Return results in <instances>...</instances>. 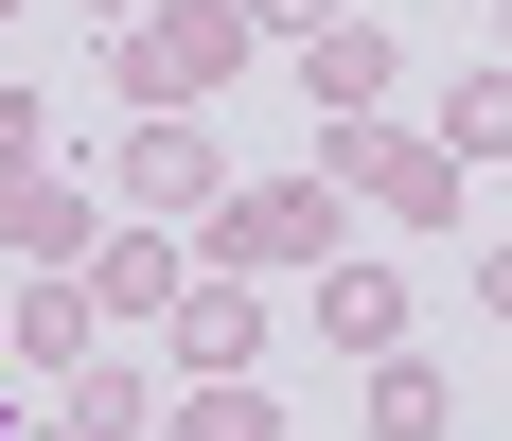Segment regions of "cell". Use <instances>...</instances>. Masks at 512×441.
Listing matches in <instances>:
<instances>
[{
    "label": "cell",
    "mask_w": 512,
    "mask_h": 441,
    "mask_svg": "<svg viewBox=\"0 0 512 441\" xmlns=\"http://www.w3.org/2000/svg\"><path fill=\"white\" fill-rule=\"evenodd\" d=\"M106 195L159 212V230H212L230 195V159H212V106H124V142H106Z\"/></svg>",
    "instance_id": "obj_4"
},
{
    "label": "cell",
    "mask_w": 512,
    "mask_h": 441,
    "mask_svg": "<svg viewBox=\"0 0 512 441\" xmlns=\"http://www.w3.org/2000/svg\"><path fill=\"white\" fill-rule=\"evenodd\" d=\"M0 159H53V89L36 71H0Z\"/></svg>",
    "instance_id": "obj_14"
},
{
    "label": "cell",
    "mask_w": 512,
    "mask_h": 441,
    "mask_svg": "<svg viewBox=\"0 0 512 441\" xmlns=\"http://www.w3.org/2000/svg\"><path fill=\"white\" fill-rule=\"evenodd\" d=\"M318 159H336V195H371L389 230H460L477 212V159L442 142V124H389V106H371V124H318Z\"/></svg>",
    "instance_id": "obj_1"
},
{
    "label": "cell",
    "mask_w": 512,
    "mask_h": 441,
    "mask_svg": "<svg viewBox=\"0 0 512 441\" xmlns=\"http://www.w3.org/2000/svg\"><path fill=\"white\" fill-rule=\"evenodd\" d=\"M53 406H71V424H89V441H142V424H159V406H177V389H159V371H142V353H124V336H89V353H71V371H53Z\"/></svg>",
    "instance_id": "obj_10"
},
{
    "label": "cell",
    "mask_w": 512,
    "mask_h": 441,
    "mask_svg": "<svg viewBox=\"0 0 512 441\" xmlns=\"http://www.w3.org/2000/svg\"><path fill=\"white\" fill-rule=\"evenodd\" d=\"M248 18H265V36H318V18H336V0H248Z\"/></svg>",
    "instance_id": "obj_15"
},
{
    "label": "cell",
    "mask_w": 512,
    "mask_h": 441,
    "mask_svg": "<svg viewBox=\"0 0 512 441\" xmlns=\"http://www.w3.org/2000/svg\"><path fill=\"white\" fill-rule=\"evenodd\" d=\"M106 247V195L71 159H0V265H89Z\"/></svg>",
    "instance_id": "obj_5"
},
{
    "label": "cell",
    "mask_w": 512,
    "mask_h": 441,
    "mask_svg": "<svg viewBox=\"0 0 512 441\" xmlns=\"http://www.w3.org/2000/svg\"><path fill=\"white\" fill-rule=\"evenodd\" d=\"M71 18H106V36H124V18H142V0H71Z\"/></svg>",
    "instance_id": "obj_18"
},
{
    "label": "cell",
    "mask_w": 512,
    "mask_h": 441,
    "mask_svg": "<svg viewBox=\"0 0 512 441\" xmlns=\"http://www.w3.org/2000/svg\"><path fill=\"white\" fill-rule=\"evenodd\" d=\"M177 283H195V230H159V212H124V230L89 247V300L124 318V336H159V318H177Z\"/></svg>",
    "instance_id": "obj_7"
},
{
    "label": "cell",
    "mask_w": 512,
    "mask_h": 441,
    "mask_svg": "<svg viewBox=\"0 0 512 441\" xmlns=\"http://www.w3.org/2000/svg\"><path fill=\"white\" fill-rule=\"evenodd\" d=\"M142 441H283V406H265V371H177V406Z\"/></svg>",
    "instance_id": "obj_11"
},
{
    "label": "cell",
    "mask_w": 512,
    "mask_h": 441,
    "mask_svg": "<svg viewBox=\"0 0 512 441\" xmlns=\"http://www.w3.org/2000/svg\"><path fill=\"white\" fill-rule=\"evenodd\" d=\"M477 318H512V247H477Z\"/></svg>",
    "instance_id": "obj_16"
},
{
    "label": "cell",
    "mask_w": 512,
    "mask_h": 441,
    "mask_svg": "<svg viewBox=\"0 0 512 441\" xmlns=\"http://www.w3.org/2000/svg\"><path fill=\"white\" fill-rule=\"evenodd\" d=\"M195 265H248V283H283V265H336V159H301V177H230L212 195V230H195Z\"/></svg>",
    "instance_id": "obj_3"
},
{
    "label": "cell",
    "mask_w": 512,
    "mask_h": 441,
    "mask_svg": "<svg viewBox=\"0 0 512 441\" xmlns=\"http://www.w3.org/2000/svg\"><path fill=\"white\" fill-rule=\"evenodd\" d=\"M0 18H36V0H0Z\"/></svg>",
    "instance_id": "obj_20"
},
{
    "label": "cell",
    "mask_w": 512,
    "mask_h": 441,
    "mask_svg": "<svg viewBox=\"0 0 512 441\" xmlns=\"http://www.w3.org/2000/svg\"><path fill=\"white\" fill-rule=\"evenodd\" d=\"M301 336H336V353H407V265L336 247V265H318V318H301Z\"/></svg>",
    "instance_id": "obj_9"
},
{
    "label": "cell",
    "mask_w": 512,
    "mask_h": 441,
    "mask_svg": "<svg viewBox=\"0 0 512 441\" xmlns=\"http://www.w3.org/2000/svg\"><path fill=\"white\" fill-rule=\"evenodd\" d=\"M159 353H177V371H265V283L248 265H195L177 318H159Z\"/></svg>",
    "instance_id": "obj_8"
},
{
    "label": "cell",
    "mask_w": 512,
    "mask_h": 441,
    "mask_svg": "<svg viewBox=\"0 0 512 441\" xmlns=\"http://www.w3.org/2000/svg\"><path fill=\"white\" fill-rule=\"evenodd\" d=\"M424 124H442V142H460L477 177H495V159H512V53H460V71H442V106H424Z\"/></svg>",
    "instance_id": "obj_12"
},
{
    "label": "cell",
    "mask_w": 512,
    "mask_h": 441,
    "mask_svg": "<svg viewBox=\"0 0 512 441\" xmlns=\"http://www.w3.org/2000/svg\"><path fill=\"white\" fill-rule=\"evenodd\" d=\"M495 53H512V0H495Z\"/></svg>",
    "instance_id": "obj_19"
},
{
    "label": "cell",
    "mask_w": 512,
    "mask_h": 441,
    "mask_svg": "<svg viewBox=\"0 0 512 441\" xmlns=\"http://www.w3.org/2000/svg\"><path fill=\"white\" fill-rule=\"evenodd\" d=\"M0 371H18V336H0Z\"/></svg>",
    "instance_id": "obj_21"
},
{
    "label": "cell",
    "mask_w": 512,
    "mask_h": 441,
    "mask_svg": "<svg viewBox=\"0 0 512 441\" xmlns=\"http://www.w3.org/2000/svg\"><path fill=\"white\" fill-rule=\"evenodd\" d=\"M248 0H142L124 36H106V71H124V106H212L230 71H248Z\"/></svg>",
    "instance_id": "obj_2"
},
{
    "label": "cell",
    "mask_w": 512,
    "mask_h": 441,
    "mask_svg": "<svg viewBox=\"0 0 512 441\" xmlns=\"http://www.w3.org/2000/svg\"><path fill=\"white\" fill-rule=\"evenodd\" d=\"M0 441H89V424H71V406H18V424H0Z\"/></svg>",
    "instance_id": "obj_17"
},
{
    "label": "cell",
    "mask_w": 512,
    "mask_h": 441,
    "mask_svg": "<svg viewBox=\"0 0 512 441\" xmlns=\"http://www.w3.org/2000/svg\"><path fill=\"white\" fill-rule=\"evenodd\" d=\"M371 441H460V389H442V353H371Z\"/></svg>",
    "instance_id": "obj_13"
},
{
    "label": "cell",
    "mask_w": 512,
    "mask_h": 441,
    "mask_svg": "<svg viewBox=\"0 0 512 441\" xmlns=\"http://www.w3.org/2000/svg\"><path fill=\"white\" fill-rule=\"evenodd\" d=\"M407 89V36H389V18H354V0H336V18H318L301 36V106L318 124H371V106Z\"/></svg>",
    "instance_id": "obj_6"
}]
</instances>
